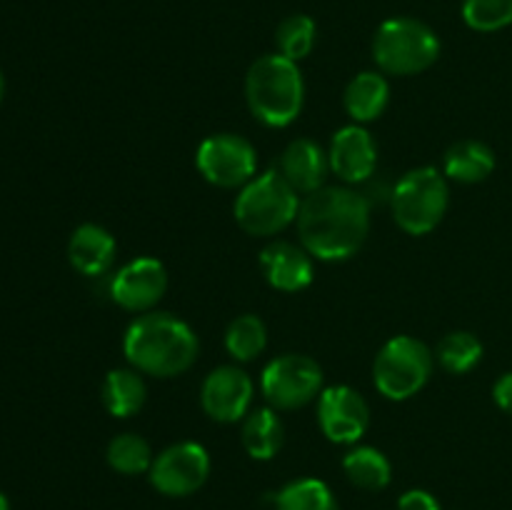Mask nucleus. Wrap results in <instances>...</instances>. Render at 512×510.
I'll list each match as a JSON object with an SVG mask.
<instances>
[{
  "label": "nucleus",
  "mask_w": 512,
  "mask_h": 510,
  "mask_svg": "<svg viewBox=\"0 0 512 510\" xmlns=\"http://www.w3.org/2000/svg\"><path fill=\"white\" fill-rule=\"evenodd\" d=\"M198 350V335L185 320L155 310L138 315L123 338V353L130 368L153 378L183 375L193 368Z\"/></svg>",
  "instance_id": "nucleus-2"
},
{
  "label": "nucleus",
  "mask_w": 512,
  "mask_h": 510,
  "mask_svg": "<svg viewBox=\"0 0 512 510\" xmlns=\"http://www.w3.org/2000/svg\"><path fill=\"white\" fill-rule=\"evenodd\" d=\"M195 165L210 185L233 190L243 188L255 178L258 153L243 135L215 133L200 143L198 153H195Z\"/></svg>",
  "instance_id": "nucleus-9"
},
{
  "label": "nucleus",
  "mask_w": 512,
  "mask_h": 510,
  "mask_svg": "<svg viewBox=\"0 0 512 510\" xmlns=\"http://www.w3.org/2000/svg\"><path fill=\"white\" fill-rule=\"evenodd\" d=\"M278 173L290 183L298 195H310L325 185L330 173L328 150L310 138H298L288 143L278 163Z\"/></svg>",
  "instance_id": "nucleus-16"
},
{
  "label": "nucleus",
  "mask_w": 512,
  "mask_h": 510,
  "mask_svg": "<svg viewBox=\"0 0 512 510\" xmlns=\"http://www.w3.org/2000/svg\"><path fill=\"white\" fill-rule=\"evenodd\" d=\"M103 405L113 418H130V415L140 413L145 405L148 390H145L143 375L135 368H115L105 375L103 388Z\"/></svg>",
  "instance_id": "nucleus-21"
},
{
  "label": "nucleus",
  "mask_w": 512,
  "mask_h": 510,
  "mask_svg": "<svg viewBox=\"0 0 512 510\" xmlns=\"http://www.w3.org/2000/svg\"><path fill=\"white\" fill-rule=\"evenodd\" d=\"M245 453L253 460H273L280 453L285 440L283 420H280L275 408H255L243 418V430H240Z\"/></svg>",
  "instance_id": "nucleus-20"
},
{
  "label": "nucleus",
  "mask_w": 512,
  "mask_h": 510,
  "mask_svg": "<svg viewBox=\"0 0 512 510\" xmlns=\"http://www.w3.org/2000/svg\"><path fill=\"white\" fill-rule=\"evenodd\" d=\"M210 475L208 450L193 440L168 445L150 465V485L168 498H188L198 493Z\"/></svg>",
  "instance_id": "nucleus-10"
},
{
  "label": "nucleus",
  "mask_w": 512,
  "mask_h": 510,
  "mask_svg": "<svg viewBox=\"0 0 512 510\" xmlns=\"http://www.w3.org/2000/svg\"><path fill=\"white\" fill-rule=\"evenodd\" d=\"M168 290V270L155 258H135L110 278V298L130 313H150Z\"/></svg>",
  "instance_id": "nucleus-13"
},
{
  "label": "nucleus",
  "mask_w": 512,
  "mask_h": 510,
  "mask_svg": "<svg viewBox=\"0 0 512 510\" xmlns=\"http://www.w3.org/2000/svg\"><path fill=\"white\" fill-rule=\"evenodd\" d=\"M300 245L325 263L348 260L370 233V200L348 185H323L305 195L298 213Z\"/></svg>",
  "instance_id": "nucleus-1"
},
{
  "label": "nucleus",
  "mask_w": 512,
  "mask_h": 510,
  "mask_svg": "<svg viewBox=\"0 0 512 510\" xmlns=\"http://www.w3.org/2000/svg\"><path fill=\"white\" fill-rule=\"evenodd\" d=\"M328 160L345 185L368 183L378 168V145L363 125H345L330 140Z\"/></svg>",
  "instance_id": "nucleus-14"
},
{
  "label": "nucleus",
  "mask_w": 512,
  "mask_h": 510,
  "mask_svg": "<svg viewBox=\"0 0 512 510\" xmlns=\"http://www.w3.org/2000/svg\"><path fill=\"white\" fill-rule=\"evenodd\" d=\"M493 170L495 153L483 140H458V143L450 145L443 158L445 178L455 180V183H483L493 175Z\"/></svg>",
  "instance_id": "nucleus-19"
},
{
  "label": "nucleus",
  "mask_w": 512,
  "mask_h": 510,
  "mask_svg": "<svg viewBox=\"0 0 512 510\" xmlns=\"http://www.w3.org/2000/svg\"><path fill=\"white\" fill-rule=\"evenodd\" d=\"M388 100L390 85L385 75L378 73V70H365V73L355 75L343 95L345 113L358 125L378 120L385 113V108H388Z\"/></svg>",
  "instance_id": "nucleus-18"
},
{
  "label": "nucleus",
  "mask_w": 512,
  "mask_h": 510,
  "mask_svg": "<svg viewBox=\"0 0 512 510\" xmlns=\"http://www.w3.org/2000/svg\"><path fill=\"white\" fill-rule=\"evenodd\" d=\"M343 473L348 475L350 483L360 490H383L393 480V465L370 445H355L343 458Z\"/></svg>",
  "instance_id": "nucleus-22"
},
{
  "label": "nucleus",
  "mask_w": 512,
  "mask_h": 510,
  "mask_svg": "<svg viewBox=\"0 0 512 510\" xmlns=\"http://www.w3.org/2000/svg\"><path fill=\"white\" fill-rule=\"evenodd\" d=\"M435 353L418 338L395 335L375 355V388L388 400H408L428 385L433 375Z\"/></svg>",
  "instance_id": "nucleus-7"
},
{
  "label": "nucleus",
  "mask_w": 512,
  "mask_h": 510,
  "mask_svg": "<svg viewBox=\"0 0 512 510\" xmlns=\"http://www.w3.org/2000/svg\"><path fill=\"white\" fill-rule=\"evenodd\" d=\"M435 360L448 373L465 375L483 360V343L478 340V335L468 333V330H453L440 338L438 348H435Z\"/></svg>",
  "instance_id": "nucleus-24"
},
{
  "label": "nucleus",
  "mask_w": 512,
  "mask_h": 510,
  "mask_svg": "<svg viewBox=\"0 0 512 510\" xmlns=\"http://www.w3.org/2000/svg\"><path fill=\"white\" fill-rule=\"evenodd\" d=\"M108 465L115 473L123 475H143L150 473L155 455L148 440L138 433H120L108 443Z\"/></svg>",
  "instance_id": "nucleus-26"
},
{
  "label": "nucleus",
  "mask_w": 512,
  "mask_h": 510,
  "mask_svg": "<svg viewBox=\"0 0 512 510\" xmlns=\"http://www.w3.org/2000/svg\"><path fill=\"white\" fill-rule=\"evenodd\" d=\"M315 35H318V30H315V20L310 18V15H288V18L278 25V30H275L278 53L298 63V60L308 58V55L313 53Z\"/></svg>",
  "instance_id": "nucleus-27"
},
{
  "label": "nucleus",
  "mask_w": 512,
  "mask_h": 510,
  "mask_svg": "<svg viewBox=\"0 0 512 510\" xmlns=\"http://www.w3.org/2000/svg\"><path fill=\"white\" fill-rule=\"evenodd\" d=\"M440 40L415 18H390L375 30L373 60L388 75H418L438 60Z\"/></svg>",
  "instance_id": "nucleus-6"
},
{
  "label": "nucleus",
  "mask_w": 512,
  "mask_h": 510,
  "mask_svg": "<svg viewBox=\"0 0 512 510\" xmlns=\"http://www.w3.org/2000/svg\"><path fill=\"white\" fill-rule=\"evenodd\" d=\"M493 400L503 413L512 415V370L503 373L493 385Z\"/></svg>",
  "instance_id": "nucleus-30"
},
{
  "label": "nucleus",
  "mask_w": 512,
  "mask_h": 510,
  "mask_svg": "<svg viewBox=\"0 0 512 510\" xmlns=\"http://www.w3.org/2000/svg\"><path fill=\"white\" fill-rule=\"evenodd\" d=\"M313 255L303 245L288 243V240H273L265 245L260 253V268H263L265 280L275 290L283 293H300L313 283L315 265Z\"/></svg>",
  "instance_id": "nucleus-15"
},
{
  "label": "nucleus",
  "mask_w": 512,
  "mask_h": 510,
  "mask_svg": "<svg viewBox=\"0 0 512 510\" xmlns=\"http://www.w3.org/2000/svg\"><path fill=\"white\" fill-rule=\"evenodd\" d=\"M118 243L98 223H83L73 230L68 240V260L80 275L88 278H103L113 268Z\"/></svg>",
  "instance_id": "nucleus-17"
},
{
  "label": "nucleus",
  "mask_w": 512,
  "mask_h": 510,
  "mask_svg": "<svg viewBox=\"0 0 512 510\" xmlns=\"http://www.w3.org/2000/svg\"><path fill=\"white\" fill-rule=\"evenodd\" d=\"M245 100L253 118L268 128L293 123L305 103V83L298 63L280 53L255 60L245 75Z\"/></svg>",
  "instance_id": "nucleus-3"
},
{
  "label": "nucleus",
  "mask_w": 512,
  "mask_h": 510,
  "mask_svg": "<svg viewBox=\"0 0 512 510\" xmlns=\"http://www.w3.org/2000/svg\"><path fill=\"white\" fill-rule=\"evenodd\" d=\"M318 425L330 443L355 445L370 425V405L350 385H330L318 398Z\"/></svg>",
  "instance_id": "nucleus-11"
},
{
  "label": "nucleus",
  "mask_w": 512,
  "mask_h": 510,
  "mask_svg": "<svg viewBox=\"0 0 512 510\" xmlns=\"http://www.w3.org/2000/svg\"><path fill=\"white\" fill-rule=\"evenodd\" d=\"M260 390L275 410H295L323 393V368L310 355L285 353L270 360L260 375Z\"/></svg>",
  "instance_id": "nucleus-8"
},
{
  "label": "nucleus",
  "mask_w": 512,
  "mask_h": 510,
  "mask_svg": "<svg viewBox=\"0 0 512 510\" xmlns=\"http://www.w3.org/2000/svg\"><path fill=\"white\" fill-rule=\"evenodd\" d=\"M3 93H5V80H3V73H0V100H3Z\"/></svg>",
  "instance_id": "nucleus-32"
},
{
  "label": "nucleus",
  "mask_w": 512,
  "mask_h": 510,
  "mask_svg": "<svg viewBox=\"0 0 512 510\" xmlns=\"http://www.w3.org/2000/svg\"><path fill=\"white\" fill-rule=\"evenodd\" d=\"M265 345H268V330L263 320L253 313L238 315L225 330V350L238 363H250L263 355Z\"/></svg>",
  "instance_id": "nucleus-25"
},
{
  "label": "nucleus",
  "mask_w": 512,
  "mask_h": 510,
  "mask_svg": "<svg viewBox=\"0 0 512 510\" xmlns=\"http://www.w3.org/2000/svg\"><path fill=\"white\" fill-rule=\"evenodd\" d=\"M448 205V178L433 165L408 170L390 190L393 218L408 235H428L438 228L448 213Z\"/></svg>",
  "instance_id": "nucleus-5"
},
{
  "label": "nucleus",
  "mask_w": 512,
  "mask_h": 510,
  "mask_svg": "<svg viewBox=\"0 0 512 510\" xmlns=\"http://www.w3.org/2000/svg\"><path fill=\"white\" fill-rule=\"evenodd\" d=\"M398 510H440L438 498L423 488L405 490L398 500Z\"/></svg>",
  "instance_id": "nucleus-29"
},
{
  "label": "nucleus",
  "mask_w": 512,
  "mask_h": 510,
  "mask_svg": "<svg viewBox=\"0 0 512 510\" xmlns=\"http://www.w3.org/2000/svg\"><path fill=\"white\" fill-rule=\"evenodd\" d=\"M255 385L238 365H220L210 370L200 388V405L215 423H238L250 413Z\"/></svg>",
  "instance_id": "nucleus-12"
},
{
  "label": "nucleus",
  "mask_w": 512,
  "mask_h": 510,
  "mask_svg": "<svg viewBox=\"0 0 512 510\" xmlns=\"http://www.w3.org/2000/svg\"><path fill=\"white\" fill-rule=\"evenodd\" d=\"M463 20L478 33H495L512 25V0H463Z\"/></svg>",
  "instance_id": "nucleus-28"
},
{
  "label": "nucleus",
  "mask_w": 512,
  "mask_h": 510,
  "mask_svg": "<svg viewBox=\"0 0 512 510\" xmlns=\"http://www.w3.org/2000/svg\"><path fill=\"white\" fill-rule=\"evenodd\" d=\"M275 510H340L325 480L298 478L275 493Z\"/></svg>",
  "instance_id": "nucleus-23"
},
{
  "label": "nucleus",
  "mask_w": 512,
  "mask_h": 510,
  "mask_svg": "<svg viewBox=\"0 0 512 510\" xmlns=\"http://www.w3.org/2000/svg\"><path fill=\"white\" fill-rule=\"evenodd\" d=\"M300 203L278 170H265L240 188L233 205L235 223L255 238H273L298 220Z\"/></svg>",
  "instance_id": "nucleus-4"
},
{
  "label": "nucleus",
  "mask_w": 512,
  "mask_h": 510,
  "mask_svg": "<svg viewBox=\"0 0 512 510\" xmlns=\"http://www.w3.org/2000/svg\"><path fill=\"white\" fill-rule=\"evenodd\" d=\"M0 510H10V503H8V498H5L3 493H0Z\"/></svg>",
  "instance_id": "nucleus-31"
}]
</instances>
